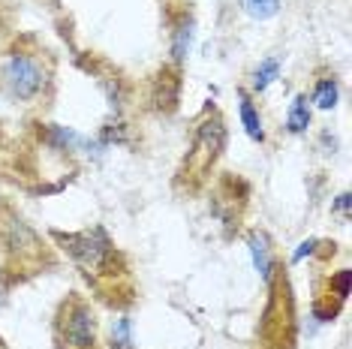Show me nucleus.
Masks as SVG:
<instances>
[{
	"instance_id": "nucleus-1",
	"label": "nucleus",
	"mask_w": 352,
	"mask_h": 349,
	"mask_svg": "<svg viewBox=\"0 0 352 349\" xmlns=\"http://www.w3.org/2000/svg\"><path fill=\"white\" fill-rule=\"evenodd\" d=\"M54 244L67 253L78 274L91 283V289L109 304H126L133 301V274L126 256L115 247V241L102 226L91 232H49Z\"/></svg>"
},
{
	"instance_id": "nucleus-2",
	"label": "nucleus",
	"mask_w": 352,
	"mask_h": 349,
	"mask_svg": "<svg viewBox=\"0 0 352 349\" xmlns=\"http://www.w3.org/2000/svg\"><path fill=\"white\" fill-rule=\"evenodd\" d=\"M52 262V247L43 244L36 229L10 202H0V271L30 277L49 268Z\"/></svg>"
},
{
	"instance_id": "nucleus-3",
	"label": "nucleus",
	"mask_w": 352,
	"mask_h": 349,
	"mask_svg": "<svg viewBox=\"0 0 352 349\" xmlns=\"http://www.w3.org/2000/svg\"><path fill=\"white\" fill-rule=\"evenodd\" d=\"M223 148H226V124H223L217 109H208L193 130V142H190V150L178 169L175 187L187 190V193H199L223 157Z\"/></svg>"
},
{
	"instance_id": "nucleus-4",
	"label": "nucleus",
	"mask_w": 352,
	"mask_h": 349,
	"mask_svg": "<svg viewBox=\"0 0 352 349\" xmlns=\"http://www.w3.org/2000/svg\"><path fill=\"white\" fill-rule=\"evenodd\" d=\"M52 87V60L43 52L15 49L0 58V91L12 102L34 106Z\"/></svg>"
},
{
	"instance_id": "nucleus-5",
	"label": "nucleus",
	"mask_w": 352,
	"mask_h": 349,
	"mask_svg": "<svg viewBox=\"0 0 352 349\" xmlns=\"http://www.w3.org/2000/svg\"><path fill=\"white\" fill-rule=\"evenodd\" d=\"M52 335L58 349H97L100 346V319L91 301L78 292H69L58 304L52 322Z\"/></svg>"
},
{
	"instance_id": "nucleus-6",
	"label": "nucleus",
	"mask_w": 352,
	"mask_h": 349,
	"mask_svg": "<svg viewBox=\"0 0 352 349\" xmlns=\"http://www.w3.org/2000/svg\"><path fill=\"white\" fill-rule=\"evenodd\" d=\"M181 67H163L151 85V102H154L157 112H175L178 109V97H181Z\"/></svg>"
},
{
	"instance_id": "nucleus-7",
	"label": "nucleus",
	"mask_w": 352,
	"mask_h": 349,
	"mask_svg": "<svg viewBox=\"0 0 352 349\" xmlns=\"http://www.w3.org/2000/svg\"><path fill=\"white\" fill-rule=\"evenodd\" d=\"M250 253L256 262V271L262 274V280L271 283V274H274V259H271V244L265 232H253L250 235Z\"/></svg>"
},
{
	"instance_id": "nucleus-8",
	"label": "nucleus",
	"mask_w": 352,
	"mask_h": 349,
	"mask_svg": "<svg viewBox=\"0 0 352 349\" xmlns=\"http://www.w3.org/2000/svg\"><path fill=\"white\" fill-rule=\"evenodd\" d=\"M190 43H193V21L187 19V12H181L178 25L172 30V63L175 67H181V63L187 60Z\"/></svg>"
},
{
	"instance_id": "nucleus-9",
	"label": "nucleus",
	"mask_w": 352,
	"mask_h": 349,
	"mask_svg": "<svg viewBox=\"0 0 352 349\" xmlns=\"http://www.w3.org/2000/svg\"><path fill=\"white\" fill-rule=\"evenodd\" d=\"M338 97H340V85H338V78H334V73H328L322 78H316V85H314V100L316 102V109H322V112H328V109H334L338 106Z\"/></svg>"
},
{
	"instance_id": "nucleus-10",
	"label": "nucleus",
	"mask_w": 352,
	"mask_h": 349,
	"mask_svg": "<svg viewBox=\"0 0 352 349\" xmlns=\"http://www.w3.org/2000/svg\"><path fill=\"white\" fill-rule=\"evenodd\" d=\"M241 124H244L247 136H250L253 142H265V126H262V117H259V112H256L253 97L247 91H241Z\"/></svg>"
},
{
	"instance_id": "nucleus-11",
	"label": "nucleus",
	"mask_w": 352,
	"mask_h": 349,
	"mask_svg": "<svg viewBox=\"0 0 352 349\" xmlns=\"http://www.w3.org/2000/svg\"><path fill=\"white\" fill-rule=\"evenodd\" d=\"M307 126H310V100H307V93H298L289 106V115H286V130L298 136Z\"/></svg>"
},
{
	"instance_id": "nucleus-12",
	"label": "nucleus",
	"mask_w": 352,
	"mask_h": 349,
	"mask_svg": "<svg viewBox=\"0 0 352 349\" xmlns=\"http://www.w3.org/2000/svg\"><path fill=\"white\" fill-rule=\"evenodd\" d=\"M277 76H280V60H277V58H265V60L259 63V69L253 73V91L262 93L271 82H274Z\"/></svg>"
},
{
	"instance_id": "nucleus-13",
	"label": "nucleus",
	"mask_w": 352,
	"mask_h": 349,
	"mask_svg": "<svg viewBox=\"0 0 352 349\" xmlns=\"http://www.w3.org/2000/svg\"><path fill=\"white\" fill-rule=\"evenodd\" d=\"M244 10L253 15V19H271L280 10V0H244Z\"/></svg>"
},
{
	"instance_id": "nucleus-14",
	"label": "nucleus",
	"mask_w": 352,
	"mask_h": 349,
	"mask_svg": "<svg viewBox=\"0 0 352 349\" xmlns=\"http://www.w3.org/2000/svg\"><path fill=\"white\" fill-rule=\"evenodd\" d=\"M111 349H130V322L121 319L111 335Z\"/></svg>"
},
{
	"instance_id": "nucleus-15",
	"label": "nucleus",
	"mask_w": 352,
	"mask_h": 349,
	"mask_svg": "<svg viewBox=\"0 0 352 349\" xmlns=\"http://www.w3.org/2000/svg\"><path fill=\"white\" fill-rule=\"evenodd\" d=\"M334 211L346 217V214H349V193H340L338 196V202H334Z\"/></svg>"
},
{
	"instance_id": "nucleus-16",
	"label": "nucleus",
	"mask_w": 352,
	"mask_h": 349,
	"mask_svg": "<svg viewBox=\"0 0 352 349\" xmlns=\"http://www.w3.org/2000/svg\"><path fill=\"white\" fill-rule=\"evenodd\" d=\"M166 6H169V10H178V6H184V0H163Z\"/></svg>"
},
{
	"instance_id": "nucleus-17",
	"label": "nucleus",
	"mask_w": 352,
	"mask_h": 349,
	"mask_svg": "<svg viewBox=\"0 0 352 349\" xmlns=\"http://www.w3.org/2000/svg\"><path fill=\"white\" fill-rule=\"evenodd\" d=\"M0 349H6V346H3V340H0Z\"/></svg>"
}]
</instances>
